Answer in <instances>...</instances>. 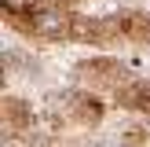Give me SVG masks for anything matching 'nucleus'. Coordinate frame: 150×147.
<instances>
[{
	"mask_svg": "<svg viewBox=\"0 0 150 147\" xmlns=\"http://www.w3.org/2000/svg\"><path fill=\"white\" fill-rule=\"evenodd\" d=\"M106 118V103L103 92L84 85H73L66 92H55L48 103V121L55 132H70V129H99Z\"/></svg>",
	"mask_w": 150,
	"mask_h": 147,
	"instance_id": "obj_1",
	"label": "nucleus"
},
{
	"mask_svg": "<svg viewBox=\"0 0 150 147\" xmlns=\"http://www.w3.org/2000/svg\"><path fill=\"white\" fill-rule=\"evenodd\" d=\"M136 77V70L132 66H125L117 55H88L81 59V63H73V81L84 88H95V92L103 96H114L121 85H128V81Z\"/></svg>",
	"mask_w": 150,
	"mask_h": 147,
	"instance_id": "obj_2",
	"label": "nucleus"
},
{
	"mask_svg": "<svg viewBox=\"0 0 150 147\" xmlns=\"http://www.w3.org/2000/svg\"><path fill=\"white\" fill-rule=\"evenodd\" d=\"M0 118H4V136L7 140H29V136H33L37 110H33L29 99H22V96H4Z\"/></svg>",
	"mask_w": 150,
	"mask_h": 147,
	"instance_id": "obj_3",
	"label": "nucleus"
},
{
	"mask_svg": "<svg viewBox=\"0 0 150 147\" xmlns=\"http://www.w3.org/2000/svg\"><path fill=\"white\" fill-rule=\"evenodd\" d=\"M110 99L117 103L121 110H132V114H139V118H150V77H132L128 85H121Z\"/></svg>",
	"mask_w": 150,
	"mask_h": 147,
	"instance_id": "obj_4",
	"label": "nucleus"
},
{
	"mask_svg": "<svg viewBox=\"0 0 150 147\" xmlns=\"http://www.w3.org/2000/svg\"><path fill=\"white\" fill-rule=\"evenodd\" d=\"M29 147H73V143L62 136V132H55V136H48V140H37V143H29Z\"/></svg>",
	"mask_w": 150,
	"mask_h": 147,
	"instance_id": "obj_5",
	"label": "nucleus"
},
{
	"mask_svg": "<svg viewBox=\"0 0 150 147\" xmlns=\"http://www.w3.org/2000/svg\"><path fill=\"white\" fill-rule=\"evenodd\" d=\"M81 4H88V0H66V7H81Z\"/></svg>",
	"mask_w": 150,
	"mask_h": 147,
	"instance_id": "obj_6",
	"label": "nucleus"
}]
</instances>
